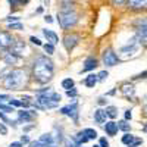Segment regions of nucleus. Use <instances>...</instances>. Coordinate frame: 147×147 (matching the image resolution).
Here are the masks:
<instances>
[{"label":"nucleus","mask_w":147,"mask_h":147,"mask_svg":"<svg viewBox=\"0 0 147 147\" xmlns=\"http://www.w3.org/2000/svg\"><path fill=\"white\" fill-rule=\"evenodd\" d=\"M34 78L41 84H46L47 81H50L53 78V62L50 59H47L46 56H40L35 59Z\"/></svg>","instance_id":"f257e3e1"},{"label":"nucleus","mask_w":147,"mask_h":147,"mask_svg":"<svg viewBox=\"0 0 147 147\" xmlns=\"http://www.w3.org/2000/svg\"><path fill=\"white\" fill-rule=\"evenodd\" d=\"M25 81H27V74L21 69H15L5 78V87L7 90H19L25 85Z\"/></svg>","instance_id":"f03ea898"},{"label":"nucleus","mask_w":147,"mask_h":147,"mask_svg":"<svg viewBox=\"0 0 147 147\" xmlns=\"http://www.w3.org/2000/svg\"><path fill=\"white\" fill-rule=\"evenodd\" d=\"M57 21H59L60 27H62L63 30H68V28L74 27V25L77 24V21H78V15H77L72 9L65 7V9L57 15Z\"/></svg>","instance_id":"7ed1b4c3"},{"label":"nucleus","mask_w":147,"mask_h":147,"mask_svg":"<svg viewBox=\"0 0 147 147\" xmlns=\"http://www.w3.org/2000/svg\"><path fill=\"white\" fill-rule=\"evenodd\" d=\"M138 40L137 38H134L131 40V43H128L125 47H122L121 49V59H128V57H132L134 55H136L138 52Z\"/></svg>","instance_id":"20e7f679"},{"label":"nucleus","mask_w":147,"mask_h":147,"mask_svg":"<svg viewBox=\"0 0 147 147\" xmlns=\"http://www.w3.org/2000/svg\"><path fill=\"white\" fill-rule=\"evenodd\" d=\"M53 144H55V140L52 134H43L37 141L31 143V147H53Z\"/></svg>","instance_id":"39448f33"},{"label":"nucleus","mask_w":147,"mask_h":147,"mask_svg":"<svg viewBox=\"0 0 147 147\" xmlns=\"http://www.w3.org/2000/svg\"><path fill=\"white\" fill-rule=\"evenodd\" d=\"M60 113L68 115V116H71L75 122H78V103H77V102H74L72 105L62 107V109H60Z\"/></svg>","instance_id":"423d86ee"},{"label":"nucleus","mask_w":147,"mask_h":147,"mask_svg":"<svg viewBox=\"0 0 147 147\" xmlns=\"http://www.w3.org/2000/svg\"><path fill=\"white\" fill-rule=\"evenodd\" d=\"M136 38L141 43H147V21H138L137 24V37Z\"/></svg>","instance_id":"0eeeda50"},{"label":"nucleus","mask_w":147,"mask_h":147,"mask_svg":"<svg viewBox=\"0 0 147 147\" xmlns=\"http://www.w3.org/2000/svg\"><path fill=\"white\" fill-rule=\"evenodd\" d=\"M119 57L116 56V53L113 50H110V49H107V50L103 53V63L106 66H115L118 63Z\"/></svg>","instance_id":"6e6552de"},{"label":"nucleus","mask_w":147,"mask_h":147,"mask_svg":"<svg viewBox=\"0 0 147 147\" xmlns=\"http://www.w3.org/2000/svg\"><path fill=\"white\" fill-rule=\"evenodd\" d=\"M78 40H80V37H78V35H75V34H72V35H66L65 38H63V44H65V47H66V50H72V49L77 46Z\"/></svg>","instance_id":"1a4fd4ad"},{"label":"nucleus","mask_w":147,"mask_h":147,"mask_svg":"<svg viewBox=\"0 0 147 147\" xmlns=\"http://www.w3.org/2000/svg\"><path fill=\"white\" fill-rule=\"evenodd\" d=\"M13 44V38L12 35L5 32V31H0V47H9Z\"/></svg>","instance_id":"9d476101"},{"label":"nucleus","mask_w":147,"mask_h":147,"mask_svg":"<svg viewBox=\"0 0 147 147\" xmlns=\"http://www.w3.org/2000/svg\"><path fill=\"white\" fill-rule=\"evenodd\" d=\"M43 34H44V37L47 38V41L50 43V44H53V46L59 41L57 34H56L55 31H52V30H43Z\"/></svg>","instance_id":"9b49d317"},{"label":"nucleus","mask_w":147,"mask_h":147,"mask_svg":"<svg viewBox=\"0 0 147 147\" xmlns=\"http://www.w3.org/2000/svg\"><path fill=\"white\" fill-rule=\"evenodd\" d=\"M128 2L131 9H136V10L147 9V0H128Z\"/></svg>","instance_id":"f8f14e48"},{"label":"nucleus","mask_w":147,"mask_h":147,"mask_svg":"<svg viewBox=\"0 0 147 147\" xmlns=\"http://www.w3.org/2000/svg\"><path fill=\"white\" fill-rule=\"evenodd\" d=\"M3 60H5V62H6L7 65H15V63H18V62H19V56H18L15 52H9V53H6V55H5Z\"/></svg>","instance_id":"ddd939ff"},{"label":"nucleus","mask_w":147,"mask_h":147,"mask_svg":"<svg viewBox=\"0 0 147 147\" xmlns=\"http://www.w3.org/2000/svg\"><path fill=\"white\" fill-rule=\"evenodd\" d=\"M121 91H122V94H124L125 97H132L134 93H136V90H134V85H132V84H128V82L122 84Z\"/></svg>","instance_id":"4468645a"},{"label":"nucleus","mask_w":147,"mask_h":147,"mask_svg":"<svg viewBox=\"0 0 147 147\" xmlns=\"http://www.w3.org/2000/svg\"><path fill=\"white\" fill-rule=\"evenodd\" d=\"M106 110H102V109H97L96 112H94V121L97 122V124H105L106 122Z\"/></svg>","instance_id":"2eb2a0df"},{"label":"nucleus","mask_w":147,"mask_h":147,"mask_svg":"<svg viewBox=\"0 0 147 147\" xmlns=\"http://www.w3.org/2000/svg\"><path fill=\"white\" fill-rule=\"evenodd\" d=\"M105 129H106V132H107V136H115V134L118 132V129H119V127H118L116 122L112 121V122H106Z\"/></svg>","instance_id":"dca6fc26"},{"label":"nucleus","mask_w":147,"mask_h":147,"mask_svg":"<svg viewBox=\"0 0 147 147\" xmlns=\"http://www.w3.org/2000/svg\"><path fill=\"white\" fill-rule=\"evenodd\" d=\"M85 66L82 68V71H91V69H94L96 66H97V60L94 59V57H87L85 59V63H84Z\"/></svg>","instance_id":"f3484780"},{"label":"nucleus","mask_w":147,"mask_h":147,"mask_svg":"<svg viewBox=\"0 0 147 147\" xmlns=\"http://www.w3.org/2000/svg\"><path fill=\"white\" fill-rule=\"evenodd\" d=\"M34 112H31V110H21V112H18V116L21 121H31L34 118Z\"/></svg>","instance_id":"a211bd4d"},{"label":"nucleus","mask_w":147,"mask_h":147,"mask_svg":"<svg viewBox=\"0 0 147 147\" xmlns=\"http://www.w3.org/2000/svg\"><path fill=\"white\" fill-rule=\"evenodd\" d=\"M136 137H134V136H131V134H125V136L124 137H122V143H124V144H127V146H131V144H134V143H136Z\"/></svg>","instance_id":"6ab92c4d"},{"label":"nucleus","mask_w":147,"mask_h":147,"mask_svg":"<svg viewBox=\"0 0 147 147\" xmlns=\"http://www.w3.org/2000/svg\"><path fill=\"white\" fill-rule=\"evenodd\" d=\"M96 82H97V75H88L87 78H85V81H84V84L87 85V87H94L96 85Z\"/></svg>","instance_id":"aec40b11"},{"label":"nucleus","mask_w":147,"mask_h":147,"mask_svg":"<svg viewBox=\"0 0 147 147\" xmlns=\"http://www.w3.org/2000/svg\"><path fill=\"white\" fill-rule=\"evenodd\" d=\"M82 132L85 134V137H87L88 140H94V138L97 137V131L93 129V128H85Z\"/></svg>","instance_id":"412c9836"},{"label":"nucleus","mask_w":147,"mask_h":147,"mask_svg":"<svg viewBox=\"0 0 147 147\" xmlns=\"http://www.w3.org/2000/svg\"><path fill=\"white\" fill-rule=\"evenodd\" d=\"M106 115H107L109 118L115 119V118L118 116V109H116L115 106H109V107H106Z\"/></svg>","instance_id":"4be33fe9"},{"label":"nucleus","mask_w":147,"mask_h":147,"mask_svg":"<svg viewBox=\"0 0 147 147\" xmlns=\"http://www.w3.org/2000/svg\"><path fill=\"white\" fill-rule=\"evenodd\" d=\"M62 87H63L65 90H71V88H74V80H71V78L63 80V81H62Z\"/></svg>","instance_id":"5701e85b"},{"label":"nucleus","mask_w":147,"mask_h":147,"mask_svg":"<svg viewBox=\"0 0 147 147\" xmlns=\"http://www.w3.org/2000/svg\"><path fill=\"white\" fill-rule=\"evenodd\" d=\"M75 141H77V144H82V143H87L88 138L85 137V134H84V132H80V134H77Z\"/></svg>","instance_id":"b1692460"},{"label":"nucleus","mask_w":147,"mask_h":147,"mask_svg":"<svg viewBox=\"0 0 147 147\" xmlns=\"http://www.w3.org/2000/svg\"><path fill=\"white\" fill-rule=\"evenodd\" d=\"M44 50H46L47 55H53L55 53V47H53V44L47 43V44H44Z\"/></svg>","instance_id":"393cba45"},{"label":"nucleus","mask_w":147,"mask_h":147,"mask_svg":"<svg viewBox=\"0 0 147 147\" xmlns=\"http://www.w3.org/2000/svg\"><path fill=\"white\" fill-rule=\"evenodd\" d=\"M118 127H119V129H122V131H125V132H128V131L131 129L129 124H127V122H119V124H118Z\"/></svg>","instance_id":"a878e982"},{"label":"nucleus","mask_w":147,"mask_h":147,"mask_svg":"<svg viewBox=\"0 0 147 147\" xmlns=\"http://www.w3.org/2000/svg\"><path fill=\"white\" fill-rule=\"evenodd\" d=\"M0 110H3L5 113H12V112H13L12 106H6V105H3V103H0Z\"/></svg>","instance_id":"bb28decb"},{"label":"nucleus","mask_w":147,"mask_h":147,"mask_svg":"<svg viewBox=\"0 0 147 147\" xmlns=\"http://www.w3.org/2000/svg\"><path fill=\"white\" fill-rule=\"evenodd\" d=\"M107 75H109V74H107L106 71H102V72L99 74V75H97V80H100V81H103V80H106V78H107Z\"/></svg>","instance_id":"cd10ccee"},{"label":"nucleus","mask_w":147,"mask_h":147,"mask_svg":"<svg viewBox=\"0 0 147 147\" xmlns=\"http://www.w3.org/2000/svg\"><path fill=\"white\" fill-rule=\"evenodd\" d=\"M10 30H24V27L21 25V24H10Z\"/></svg>","instance_id":"c85d7f7f"},{"label":"nucleus","mask_w":147,"mask_h":147,"mask_svg":"<svg viewBox=\"0 0 147 147\" xmlns=\"http://www.w3.org/2000/svg\"><path fill=\"white\" fill-rule=\"evenodd\" d=\"M0 134H2V136H6L7 134V128H6L5 124H0Z\"/></svg>","instance_id":"c756f323"},{"label":"nucleus","mask_w":147,"mask_h":147,"mask_svg":"<svg viewBox=\"0 0 147 147\" xmlns=\"http://www.w3.org/2000/svg\"><path fill=\"white\" fill-rule=\"evenodd\" d=\"M147 78V71H144L143 74H140V75L136 77V80H146Z\"/></svg>","instance_id":"7c9ffc66"},{"label":"nucleus","mask_w":147,"mask_h":147,"mask_svg":"<svg viewBox=\"0 0 147 147\" xmlns=\"http://www.w3.org/2000/svg\"><path fill=\"white\" fill-rule=\"evenodd\" d=\"M100 147H109V143L106 138H100Z\"/></svg>","instance_id":"2f4dec72"},{"label":"nucleus","mask_w":147,"mask_h":147,"mask_svg":"<svg viewBox=\"0 0 147 147\" xmlns=\"http://www.w3.org/2000/svg\"><path fill=\"white\" fill-rule=\"evenodd\" d=\"M66 94H68L69 97H71V96L74 97V96H77V90H74V88H71V90H66Z\"/></svg>","instance_id":"473e14b6"},{"label":"nucleus","mask_w":147,"mask_h":147,"mask_svg":"<svg viewBox=\"0 0 147 147\" xmlns=\"http://www.w3.org/2000/svg\"><path fill=\"white\" fill-rule=\"evenodd\" d=\"M31 41H32L34 44H37V46H41V41H40L38 38H35V37H31Z\"/></svg>","instance_id":"72a5a7b5"},{"label":"nucleus","mask_w":147,"mask_h":147,"mask_svg":"<svg viewBox=\"0 0 147 147\" xmlns=\"http://www.w3.org/2000/svg\"><path fill=\"white\" fill-rule=\"evenodd\" d=\"M0 118H2V119H3L5 122H6V124H13V122H10V121H9V119H7V118H6V116L3 115V113H0Z\"/></svg>","instance_id":"f704fd0d"},{"label":"nucleus","mask_w":147,"mask_h":147,"mask_svg":"<svg viewBox=\"0 0 147 147\" xmlns=\"http://www.w3.org/2000/svg\"><path fill=\"white\" fill-rule=\"evenodd\" d=\"M128 0H113V3L115 5H124V3H127Z\"/></svg>","instance_id":"c9c22d12"},{"label":"nucleus","mask_w":147,"mask_h":147,"mask_svg":"<svg viewBox=\"0 0 147 147\" xmlns=\"http://www.w3.org/2000/svg\"><path fill=\"white\" fill-rule=\"evenodd\" d=\"M6 21H7V22H15V21H19V18H18V16H12V18H7Z\"/></svg>","instance_id":"e433bc0d"},{"label":"nucleus","mask_w":147,"mask_h":147,"mask_svg":"<svg viewBox=\"0 0 147 147\" xmlns=\"http://www.w3.org/2000/svg\"><path fill=\"white\" fill-rule=\"evenodd\" d=\"M66 147H78V144L72 143V141H66Z\"/></svg>","instance_id":"4c0bfd02"},{"label":"nucleus","mask_w":147,"mask_h":147,"mask_svg":"<svg viewBox=\"0 0 147 147\" xmlns=\"http://www.w3.org/2000/svg\"><path fill=\"white\" fill-rule=\"evenodd\" d=\"M30 0H15V3L16 5H24V3H28Z\"/></svg>","instance_id":"58836bf2"},{"label":"nucleus","mask_w":147,"mask_h":147,"mask_svg":"<svg viewBox=\"0 0 147 147\" xmlns=\"http://www.w3.org/2000/svg\"><path fill=\"white\" fill-rule=\"evenodd\" d=\"M131 118H132L131 110H127V112H125V119H131Z\"/></svg>","instance_id":"ea45409f"},{"label":"nucleus","mask_w":147,"mask_h":147,"mask_svg":"<svg viewBox=\"0 0 147 147\" xmlns=\"http://www.w3.org/2000/svg\"><path fill=\"white\" fill-rule=\"evenodd\" d=\"M9 147H22V144L21 143H12Z\"/></svg>","instance_id":"a19ab883"},{"label":"nucleus","mask_w":147,"mask_h":147,"mask_svg":"<svg viewBox=\"0 0 147 147\" xmlns=\"http://www.w3.org/2000/svg\"><path fill=\"white\" fill-rule=\"evenodd\" d=\"M2 100H9V97L5 96V94H0V102H2Z\"/></svg>","instance_id":"79ce46f5"},{"label":"nucleus","mask_w":147,"mask_h":147,"mask_svg":"<svg viewBox=\"0 0 147 147\" xmlns=\"http://www.w3.org/2000/svg\"><path fill=\"white\" fill-rule=\"evenodd\" d=\"M44 19H46V22H49V24H50V22H53V19H52V16H49V15H47V16H46Z\"/></svg>","instance_id":"37998d69"},{"label":"nucleus","mask_w":147,"mask_h":147,"mask_svg":"<svg viewBox=\"0 0 147 147\" xmlns=\"http://www.w3.org/2000/svg\"><path fill=\"white\" fill-rule=\"evenodd\" d=\"M30 140H28V137H22V143H28Z\"/></svg>","instance_id":"c03bdc74"},{"label":"nucleus","mask_w":147,"mask_h":147,"mask_svg":"<svg viewBox=\"0 0 147 147\" xmlns=\"http://www.w3.org/2000/svg\"><path fill=\"white\" fill-rule=\"evenodd\" d=\"M144 116L147 118V103H146V106H144Z\"/></svg>","instance_id":"a18cd8bd"},{"label":"nucleus","mask_w":147,"mask_h":147,"mask_svg":"<svg viewBox=\"0 0 147 147\" xmlns=\"http://www.w3.org/2000/svg\"><path fill=\"white\" fill-rule=\"evenodd\" d=\"M9 2H10V5H12V6H16V3H15V0H9Z\"/></svg>","instance_id":"49530a36"},{"label":"nucleus","mask_w":147,"mask_h":147,"mask_svg":"<svg viewBox=\"0 0 147 147\" xmlns=\"http://www.w3.org/2000/svg\"><path fill=\"white\" fill-rule=\"evenodd\" d=\"M144 131H146V132H147V124H146V127H144Z\"/></svg>","instance_id":"de8ad7c7"},{"label":"nucleus","mask_w":147,"mask_h":147,"mask_svg":"<svg viewBox=\"0 0 147 147\" xmlns=\"http://www.w3.org/2000/svg\"><path fill=\"white\" fill-rule=\"evenodd\" d=\"M128 147H137V146H134V144H131V146H128Z\"/></svg>","instance_id":"09e8293b"},{"label":"nucleus","mask_w":147,"mask_h":147,"mask_svg":"<svg viewBox=\"0 0 147 147\" xmlns=\"http://www.w3.org/2000/svg\"><path fill=\"white\" fill-rule=\"evenodd\" d=\"M93 147H100V146H93Z\"/></svg>","instance_id":"8fccbe9b"}]
</instances>
